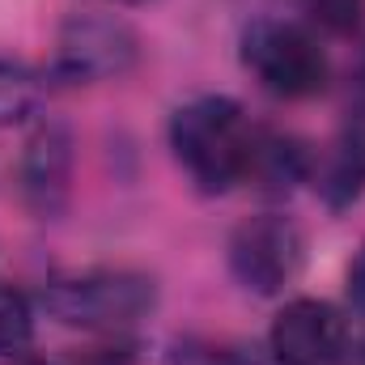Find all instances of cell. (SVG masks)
Returning a JSON list of instances; mask_svg holds the SVG:
<instances>
[{
    "label": "cell",
    "mask_w": 365,
    "mask_h": 365,
    "mask_svg": "<svg viewBox=\"0 0 365 365\" xmlns=\"http://www.w3.org/2000/svg\"><path fill=\"white\" fill-rule=\"evenodd\" d=\"M43 93H47V81L38 68H30L26 60L0 56V128L26 123L43 106Z\"/></svg>",
    "instance_id": "obj_10"
},
{
    "label": "cell",
    "mask_w": 365,
    "mask_h": 365,
    "mask_svg": "<svg viewBox=\"0 0 365 365\" xmlns=\"http://www.w3.org/2000/svg\"><path fill=\"white\" fill-rule=\"evenodd\" d=\"M255 123L225 93H200L170 115V149L182 175L204 195H225L247 182Z\"/></svg>",
    "instance_id": "obj_1"
},
{
    "label": "cell",
    "mask_w": 365,
    "mask_h": 365,
    "mask_svg": "<svg viewBox=\"0 0 365 365\" xmlns=\"http://www.w3.org/2000/svg\"><path fill=\"white\" fill-rule=\"evenodd\" d=\"M349 319L323 297H293L268 327V365H344Z\"/></svg>",
    "instance_id": "obj_6"
},
{
    "label": "cell",
    "mask_w": 365,
    "mask_h": 365,
    "mask_svg": "<svg viewBox=\"0 0 365 365\" xmlns=\"http://www.w3.org/2000/svg\"><path fill=\"white\" fill-rule=\"evenodd\" d=\"M73 162H77V140L64 119H43L17 162V191L30 217L56 221L73 195Z\"/></svg>",
    "instance_id": "obj_7"
},
{
    "label": "cell",
    "mask_w": 365,
    "mask_h": 365,
    "mask_svg": "<svg viewBox=\"0 0 365 365\" xmlns=\"http://www.w3.org/2000/svg\"><path fill=\"white\" fill-rule=\"evenodd\" d=\"M314 175V153L306 140H297L293 132H276V128H255V145H251V166L247 182L264 195H289Z\"/></svg>",
    "instance_id": "obj_8"
},
{
    "label": "cell",
    "mask_w": 365,
    "mask_h": 365,
    "mask_svg": "<svg viewBox=\"0 0 365 365\" xmlns=\"http://www.w3.org/2000/svg\"><path fill=\"white\" fill-rule=\"evenodd\" d=\"M179 365H268V357L247 344H200L179 353Z\"/></svg>",
    "instance_id": "obj_13"
},
{
    "label": "cell",
    "mask_w": 365,
    "mask_h": 365,
    "mask_svg": "<svg viewBox=\"0 0 365 365\" xmlns=\"http://www.w3.org/2000/svg\"><path fill=\"white\" fill-rule=\"evenodd\" d=\"M43 310L98 336H119L158 310V280L140 268H81L43 284Z\"/></svg>",
    "instance_id": "obj_2"
},
{
    "label": "cell",
    "mask_w": 365,
    "mask_h": 365,
    "mask_svg": "<svg viewBox=\"0 0 365 365\" xmlns=\"http://www.w3.org/2000/svg\"><path fill=\"white\" fill-rule=\"evenodd\" d=\"M310 26L327 34H353L365 17V0H302Z\"/></svg>",
    "instance_id": "obj_12"
},
{
    "label": "cell",
    "mask_w": 365,
    "mask_h": 365,
    "mask_svg": "<svg viewBox=\"0 0 365 365\" xmlns=\"http://www.w3.org/2000/svg\"><path fill=\"white\" fill-rule=\"evenodd\" d=\"M302 264H306V238L297 221L284 212H255L230 234V272L255 297L284 293L297 280Z\"/></svg>",
    "instance_id": "obj_5"
},
{
    "label": "cell",
    "mask_w": 365,
    "mask_h": 365,
    "mask_svg": "<svg viewBox=\"0 0 365 365\" xmlns=\"http://www.w3.org/2000/svg\"><path fill=\"white\" fill-rule=\"evenodd\" d=\"M349 302H353V310L365 319V247L357 251V259L349 264Z\"/></svg>",
    "instance_id": "obj_14"
},
{
    "label": "cell",
    "mask_w": 365,
    "mask_h": 365,
    "mask_svg": "<svg viewBox=\"0 0 365 365\" xmlns=\"http://www.w3.org/2000/svg\"><path fill=\"white\" fill-rule=\"evenodd\" d=\"M115 4H145V0H115Z\"/></svg>",
    "instance_id": "obj_15"
},
{
    "label": "cell",
    "mask_w": 365,
    "mask_h": 365,
    "mask_svg": "<svg viewBox=\"0 0 365 365\" xmlns=\"http://www.w3.org/2000/svg\"><path fill=\"white\" fill-rule=\"evenodd\" d=\"M34 340V306L21 289L0 284V357L21 353Z\"/></svg>",
    "instance_id": "obj_11"
},
{
    "label": "cell",
    "mask_w": 365,
    "mask_h": 365,
    "mask_svg": "<svg viewBox=\"0 0 365 365\" xmlns=\"http://www.w3.org/2000/svg\"><path fill=\"white\" fill-rule=\"evenodd\" d=\"M314 187L331 212L353 208L365 195V123H349L323 158H314Z\"/></svg>",
    "instance_id": "obj_9"
},
{
    "label": "cell",
    "mask_w": 365,
    "mask_h": 365,
    "mask_svg": "<svg viewBox=\"0 0 365 365\" xmlns=\"http://www.w3.org/2000/svg\"><path fill=\"white\" fill-rule=\"evenodd\" d=\"M238 51H242V68L259 81V90L284 102L314 98L331 81V60L319 34L289 17H255L242 30Z\"/></svg>",
    "instance_id": "obj_3"
},
{
    "label": "cell",
    "mask_w": 365,
    "mask_h": 365,
    "mask_svg": "<svg viewBox=\"0 0 365 365\" xmlns=\"http://www.w3.org/2000/svg\"><path fill=\"white\" fill-rule=\"evenodd\" d=\"M140 60V34L115 17V13H73L60 34L47 64V77L56 86H102L119 81Z\"/></svg>",
    "instance_id": "obj_4"
}]
</instances>
